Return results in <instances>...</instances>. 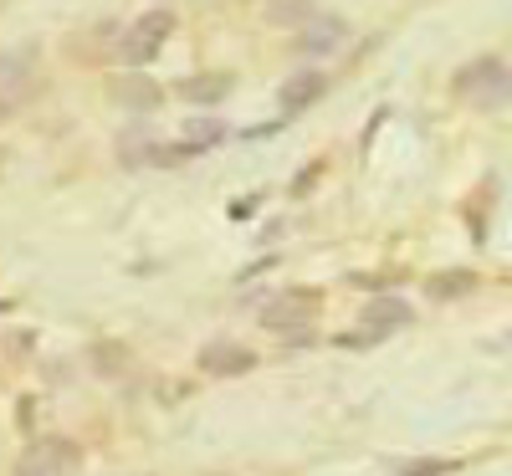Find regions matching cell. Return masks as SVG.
Here are the masks:
<instances>
[{
  "label": "cell",
  "instance_id": "4fadbf2b",
  "mask_svg": "<svg viewBox=\"0 0 512 476\" xmlns=\"http://www.w3.org/2000/svg\"><path fill=\"white\" fill-rule=\"evenodd\" d=\"M441 471H446L441 461H415V466H405L400 476H441Z\"/></svg>",
  "mask_w": 512,
  "mask_h": 476
},
{
  "label": "cell",
  "instance_id": "7c38bea8",
  "mask_svg": "<svg viewBox=\"0 0 512 476\" xmlns=\"http://www.w3.org/2000/svg\"><path fill=\"white\" fill-rule=\"evenodd\" d=\"M93 359L103 364L98 374H108V379H113V374H123V364H128V354H123V349H108V343H98V349H93Z\"/></svg>",
  "mask_w": 512,
  "mask_h": 476
},
{
  "label": "cell",
  "instance_id": "8992f818",
  "mask_svg": "<svg viewBox=\"0 0 512 476\" xmlns=\"http://www.w3.org/2000/svg\"><path fill=\"white\" fill-rule=\"evenodd\" d=\"M200 369L205 374H251L256 369V354L246 349V343L216 338V343H205V349H200Z\"/></svg>",
  "mask_w": 512,
  "mask_h": 476
},
{
  "label": "cell",
  "instance_id": "3957f363",
  "mask_svg": "<svg viewBox=\"0 0 512 476\" xmlns=\"http://www.w3.org/2000/svg\"><path fill=\"white\" fill-rule=\"evenodd\" d=\"M77 461H82L77 441L52 436V441H36V446L16 461V476H67V471H77Z\"/></svg>",
  "mask_w": 512,
  "mask_h": 476
},
{
  "label": "cell",
  "instance_id": "6da1fadb",
  "mask_svg": "<svg viewBox=\"0 0 512 476\" xmlns=\"http://www.w3.org/2000/svg\"><path fill=\"white\" fill-rule=\"evenodd\" d=\"M456 93L472 108H502L512 98V67L502 57H477L456 72Z\"/></svg>",
  "mask_w": 512,
  "mask_h": 476
},
{
  "label": "cell",
  "instance_id": "277c9868",
  "mask_svg": "<svg viewBox=\"0 0 512 476\" xmlns=\"http://www.w3.org/2000/svg\"><path fill=\"white\" fill-rule=\"evenodd\" d=\"M318 308H323V297H318L313 287H292V292H282V297L272 302L262 318H267V328L292 333V328H308V323L318 318Z\"/></svg>",
  "mask_w": 512,
  "mask_h": 476
},
{
  "label": "cell",
  "instance_id": "52a82bcc",
  "mask_svg": "<svg viewBox=\"0 0 512 476\" xmlns=\"http://www.w3.org/2000/svg\"><path fill=\"white\" fill-rule=\"evenodd\" d=\"M415 323V308L405 297H374L369 308H364V328L369 338H384V333H395V328H410Z\"/></svg>",
  "mask_w": 512,
  "mask_h": 476
},
{
  "label": "cell",
  "instance_id": "8fae6325",
  "mask_svg": "<svg viewBox=\"0 0 512 476\" xmlns=\"http://www.w3.org/2000/svg\"><path fill=\"white\" fill-rule=\"evenodd\" d=\"M231 93V77H200V82H185V98L190 103H216Z\"/></svg>",
  "mask_w": 512,
  "mask_h": 476
},
{
  "label": "cell",
  "instance_id": "9c48e42d",
  "mask_svg": "<svg viewBox=\"0 0 512 476\" xmlns=\"http://www.w3.org/2000/svg\"><path fill=\"white\" fill-rule=\"evenodd\" d=\"M338 41H344V21L323 16L318 26H308V31H303V52H333Z\"/></svg>",
  "mask_w": 512,
  "mask_h": 476
},
{
  "label": "cell",
  "instance_id": "ba28073f",
  "mask_svg": "<svg viewBox=\"0 0 512 476\" xmlns=\"http://www.w3.org/2000/svg\"><path fill=\"white\" fill-rule=\"evenodd\" d=\"M323 72H297V77H287L282 82V93H277V108H282V118H292V113H303L308 103H318L323 98Z\"/></svg>",
  "mask_w": 512,
  "mask_h": 476
},
{
  "label": "cell",
  "instance_id": "5b68a950",
  "mask_svg": "<svg viewBox=\"0 0 512 476\" xmlns=\"http://www.w3.org/2000/svg\"><path fill=\"white\" fill-rule=\"evenodd\" d=\"M31 77H36V52H31V47L0 57V113L16 108V103L31 93Z\"/></svg>",
  "mask_w": 512,
  "mask_h": 476
},
{
  "label": "cell",
  "instance_id": "7a4b0ae2",
  "mask_svg": "<svg viewBox=\"0 0 512 476\" xmlns=\"http://www.w3.org/2000/svg\"><path fill=\"white\" fill-rule=\"evenodd\" d=\"M169 36H175V11H169V6L144 11L134 26L123 31V41H118V62H128V67H144V62H154V52L164 47Z\"/></svg>",
  "mask_w": 512,
  "mask_h": 476
},
{
  "label": "cell",
  "instance_id": "5bb4252c",
  "mask_svg": "<svg viewBox=\"0 0 512 476\" xmlns=\"http://www.w3.org/2000/svg\"><path fill=\"white\" fill-rule=\"evenodd\" d=\"M123 103H159L154 88H123Z\"/></svg>",
  "mask_w": 512,
  "mask_h": 476
},
{
  "label": "cell",
  "instance_id": "30bf717a",
  "mask_svg": "<svg viewBox=\"0 0 512 476\" xmlns=\"http://www.w3.org/2000/svg\"><path fill=\"white\" fill-rule=\"evenodd\" d=\"M472 287H477V272H466V267H461V272H436V277H431V297H436V302H441V297H466Z\"/></svg>",
  "mask_w": 512,
  "mask_h": 476
}]
</instances>
